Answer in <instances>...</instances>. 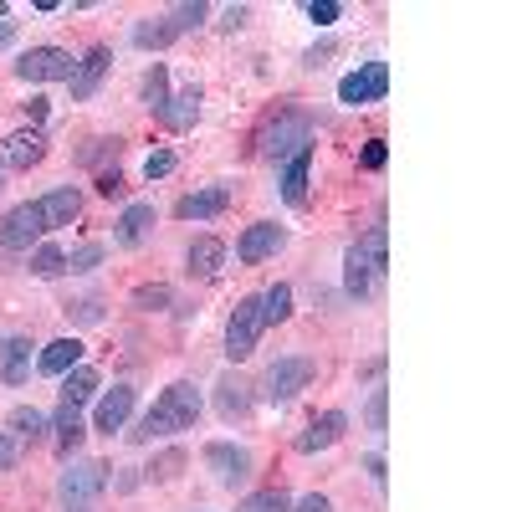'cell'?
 I'll return each mask as SVG.
<instances>
[{"instance_id": "cell-1", "label": "cell", "mask_w": 512, "mask_h": 512, "mask_svg": "<svg viewBox=\"0 0 512 512\" xmlns=\"http://www.w3.org/2000/svg\"><path fill=\"white\" fill-rule=\"evenodd\" d=\"M200 410H205V400H200V390L190 379H180V384H169V390L154 400V410L139 420V431H134V441H159V436H180V431H190V425L200 420Z\"/></svg>"}, {"instance_id": "cell-2", "label": "cell", "mask_w": 512, "mask_h": 512, "mask_svg": "<svg viewBox=\"0 0 512 512\" xmlns=\"http://www.w3.org/2000/svg\"><path fill=\"white\" fill-rule=\"evenodd\" d=\"M384 267H390V231L374 226L364 241H354L344 251V287H349V297H364L384 277Z\"/></svg>"}, {"instance_id": "cell-3", "label": "cell", "mask_w": 512, "mask_h": 512, "mask_svg": "<svg viewBox=\"0 0 512 512\" xmlns=\"http://www.w3.org/2000/svg\"><path fill=\"white\" fill-rule=\"evenodd\" d=\"M57 497H62V512H98L103 466L98 461H72L62 472V482H57Z\"/></svg>"}, {"instance_id": "cell-4", "label": "cell", "mask_w": 512, "mask_h": 512, "mask_svg": "<svg viewBox=\"0 0 512 512\" xmlns=\"http://www.w3.org/2000/svg\"><path fill=\"white\" fill-rule=\"evenodd\" d=\"M313 374H318V364L308 359V354H287V359H277L272 369H267V379H262V395L272 400V405H287V400H297L313 384Z\"/></svg>"}, {"instance_id": "cell-5", "label": "cell", "mask_w": 512, "mask_h": 512, "mask_svg": "<svg viewBox=\"0 0 512 512\" xmlns=\"http://www.w3.org/2000/svg\"><path fill=\"white\" fill-rule=\"evenodd\" d=\"M262 297H241L236 303V313H231V323H226V359L231 364H241V359H251L256 354V344H262Z\"/></svg>"}, {"instance_id": "cell-6", "label": "cell", "mask_w": 512, "mask_h": 512, "mask_svg": "<svg viewBox=\"0 0 512 512\" xmlns=\"http://www.w3.org/2000/svg\"><path fill=\"white\" fill-rule=\"evenodd\" d=\"M308 144H313V123L303 113H282L262 134V154L267 159H292V154H303Z\"/></svg>"}, {"instance_id": "cell-7", "label": "cell", "mask_w": 512, "mask_h": 512, "mask_svg": "<svg viewBox=\"0 0 512 512\" xmlns=\"http://www.w3.org/2000/svg\"><path fill=\"white\" fill-rule=\"evenodd\" d=\"M384 93H390V67L384 62H364L359 72H349L344 82H338V103H349V108H369Z\"/></svg>"}, {"instance_id": "cell-8", "label": "cell", "mask_w": 512, "mask_h": 512, "mask_svg": "<svg viewBox=\"0 0 512 512\" xmlns=\"http://www.w3.org/2000/svg\"><path fill=\"white\" fill-rule=\"evenodd\" d=\"M41 236H47V221H41V205L36 200L6 210V221H0V246H6V251H31Z\"/></svg>"}, {"instance_id": "cell-9", "label": "cell", "mask_w": 512, "mask_h": 512, "mask_svg": "<svg viewBox=\"0 0 512 512\" xmlns=\"http://www.w3.org/2000/svg\"><path fill=\"white\" fill-rule=\"evenodd\" d=\"M72 52L62 47H31L21 62H16V77L21 82H72Z\"/></svg>"}, {"instance_id": "cell-10", "label": "cell", "mask_w": 512, "mask_h": 512, "mask_svg": "<svg viewBox=\"0 0 512 512\" xmlns=\"http://www.w3.org/2000/svg\"><path fill=\"white\" fill-rule=\"evenodd\" d=\"M282 241H287V231H282V226L256 221V226H246V236L236 241V262H241V267L267 262V256H277V251H282Z\"/></svg>"}, {"instance_id": "cell-11", "label": "cell", "mask_w": 512, "mask_h": 512, "mask_svg": "<svg viewBox=\"0 0 512 512\" xmlns=\"http://www.w3.org/2000/svg\"><path fill=\"white\" fill-rule=\"evenodd\" d=\"M205 466L216 472L221 487H236L251 472V451L246 446H231V441H216V446H205Z\"/></svg>"}, {"instance_id": "cell-12", "label": "cell", "mask_w": 512, "mask_h": 512, "mask_svg": "<svg viewBox=\"0 0 512 512\" xmlns=\"http://www.w3.org/2000/svg\"><path fill=\"white\" fill-rule=\"evenodd\" d=\"M41 154H47V134L41 128H26V134H11L0 144V164L6 169H31V164H41Z\"/></svg>"}, {"instance_id": "cell-13", "label": "cell", "mask_w": 512, "mask_h": 512, "mask_svg": "<svg viewBox=\"0 0 512 512\" xmlns=\"http://www.w3.org/2000/svg\"><path fill=\"white\" fill-rule=\"evenodd\" d=\"M226 205H231V185H205V190H195L175 205V216L180 221H210V216H221Z\"/></svg>"}, {"instance_id": "cell-14", "label": "cell", "mask_w": 512, "mask_h": 512, "mask_svg": "<svg viewBox=\"0 0 512 512\" xmlns=\"http://www.w3.org/2000/svg\"><path fill=\"white\" fill-rule=\"evenodd\" d=\"M134 415V384H113V390L98 400V410H93V425L98 431H123V420Z\"/></svg>"}, {"instance_id": "cell-15", "label": "cell", "mask_w": 512, "mask_h": 512, "mask_svg": "<svg viewBox=\"0 0 512 512\" xmlns=\"http://www.w3.org/2000/svg\"><path fill=\"white\" fill-rule=\"evenodd\" d=\"M349 431V415L344 410H328V415H318L313 425H308V431L303 436H297V451H303V456H313V451H328L338 436H344Z\"/></svg>"}, {"instance_id": "cell-16", "label": "cell", "mask_w": 512, "mask_h": 512, "mask_svg": "<svg viewBox=\"0 0 512 512\" xmlns=\"http://www.w3.org/2000/svg\"><path fill=\"white\" fill-rule=\"evenodd\" d=\"M108 62H113V57H108V47H93L88 57H82V62L72 67V98H77V103H88V98L98 93V82H103Z\"/></svg>"}, {"instance_id": "cell-17", "label": "cell", "mask_w": 512, "mask_h": 512, "mask_svg": "<svg viewBox=\"0 0 512 512\" xmlns=\"http://www.w3.org/2000/svg\"><path fill=\"white\" fill-rule=\"evenodd\" d=\"M36 205H41V221H47V231L72 226V221L82 216V195H77L72 185H62V190H52V195H41Z\"/></svg>"}, {"instance_id": "cell-18", "label": "cell", "mask_w": 512, "mask_h": 512, "mask_svg": "<svg viewBox=\"0 0 512 512\" xmlns=\"http://www.w3.org/2000/svg\"><path fill=\"white\" fill-rule=\"evenodd\" d=\"M221 267H226V246L216 236H195V246H190V277L210 282Z\"/></svg>"}, {"instance_id": "cell-19", "label": "cell", "mask_w": 512, "mask_h": 512, "mask_svg": "<svg viewBox=\"0 0 512 512\" xmlns=\"http://www.w3.org/2000/svg\"><path fill=\"white\" fill-rule=\"evenodd\" d=\"M308 175H313V149L287 159V175H282V200L287 205H303L308 200Z\"/></svg>"}, {"instance_id": "cell-20", "label": "cell", "mask_w": 512, "mask_h": 512, "mask_svg": "<svg viewBox=\"0 0 512 512\" xmlns=\"http://www.w3.org/2000/svg\"><path fill=\"white\" fill-rule=\"evenodd\" d=\"M77 364H82V344H77V338H52V344L41 349V359H36L41 374H67Z\"/></svg>"}, {"instance_id": "cell-21", "label": "cell", "mask_w": 512, "mask_h": 512, "mask_svg": "<svg viewBox=\"0 0 512 512\" xmlns=\"http://www.w3.org/2000/svg\"><path fill=\"white\" fill-rule=\"evenodd\" d=\"M0 379L6 384H26L31 379V338H11L0 349Z\"/></svg>"}, {"instance_id": "cell-22", "label": "cell", "mask_w": 512, "mask_h": 512, "mask_svg": "<svg viewBox=\"0 0 512 512\" xmlns=\"http://www.w3.org/2000/svg\"><path fill=\"white\" fill-rule=\"evenodd\" d=\"M195 113H200V88H185V93H175L154 118L164 123V128H190L195 123Z\"/></svg>"}, {"instance_id": "cell-23", "label": "cell", "mask_w": 512, "mask_h": 512, "mask_svg": "<svg viewBox=\"0 0 512 512\" xmlns=\"http://www.w3.org/2000/svg\"><path fill=\"white\" fill-rule=\"evenodd\" d=\"M93 395H98V374H93L88 364H77V369L62 374V405H77V410H82Z\"/></svg>"}, {"instance_id": "cell-24", "label": "cell", "mask_w": 512, "mask_h": 512, "mask_svg": "<svg viewBox=\"0 0 512 512\" xmlns=\"http://www.w3.org/2000/svg\"><path fill=\"white\" fill-rule=\"evenodd\" d=\"M149 226H154V205H128L123 216H118V246H139L144 236H149Z\"/></svg>"}, {"instance_id": "cell-25", "label": "cell", "mask_w": 512, "mask_h": 512, "mask_svg": "<svg viewBox=\"0 0 512 512\" xmlns=\"http://www.w3.org/2000/svg\"><path fill=\"white\" fill-rule=\"evenodd\" d=\"M82 436H88V431H82V410H77V405H62V410H57V446L72 456V451L82 446Z\"/></svg>"}, {"instance_id": "cell-26", "label": "cell", "mask_w": 512, "mask_h": 512, "mask_svg": "<svg viewBox=\"0 0 512 512\" xmlns=\"http://www.w3.org/2000/svg\"><path fill=\"white\" fill-rule=\"evenodd\" d=\"M11 431H16L21 441H41V436H47V415H41L36 405H16V410H11Z\"/></svg>"}, {"instance_id": "cell-27", "label": "cell", "mask_w": 512, "mask_h": 512, "mask_svg": "<svg viewBox=\"0 0 512 512\" xmlns=\"http://www.w3.org/2000/svg\"><path fill=\"white\" fill-rule=\"evenodd\" d=\"M287 318H292V287L277 282L262 292V323H287Z\"/></svg>"}, {"instance_id": "cell-28", "label": "cell", "mask_w": 512, "mask_h": 512, "mask_svg": "<svg viewBox=\"0 0 512 512\" xmlns=\"http://www.w3.org/2000/svg\"><path fill=\"white\" fill-rule=\"evenodd\" d=\"M31 272L36 277H62L67 272V251L62 246H36L31 251Z\"/></svg>"}, {"instance_id": "cell-29", "label": "cell", "mask_w": 512, "mask_h": 512, "mask_svg": "<svg viewBox=\"0 0 512 512\" xmlns=\"http://www.w3.org/2000/svg\"><path fill=\"white\" fill-rule=\"evenodd\" d=\"M246 410H251L246 384H241V379H226V384H221V415L231 420V415H246Z\"/></svg>"}, {"instance_id": "cell-30", "label": "cell", "mask_w": 512, "mask_h": 512, "mask_svg": "<svg viewBox=\"0 0 512 512\" xmlns=\"http://www.w3.org/2000/svg\"><path fill=\"white\" fill-rule=\"evenodd\" d=\"M292 502H287V492L282 487H267V492H251L246 502H241V512H287Z\"/></svg>"}, {"instance_id": "cell-31", "label": "cell", "mask_w": 512, "mask_h": 512, "mask_svg": "<svg viewBox=\"0 0 512 512\" xmlns=\"http://www.w3.org/2000/svg\"><path fill=\"white\" fill-rule=\"evenodd\" d=\"M103 251H108L103 241H82L77 251H67V272H93L103 262Z\"/></svg>"}, {"instance_id": "cell-32", "label": "cell", "mask_w": 512, "mask_h": 512, "mask_svg": "<svg viewBox=\"0 0 512 512\" xmlns=\"http://www.w3.org/2000/svg\"><path fill=\"white\" fill-rule=\"evenodd\" d=\"M134 41H139V47H169V41H175V26H169V21H144V26H134Z\"/></svg>"}, {"instance_id": "cell-33", "label": "cell", "mask_w": 512, "mask_h": 512, "mask_svg": "<svg viewBox=\"0 0 512 512\" xmlns=\"http://www.w3.org/2000/svg\"><path fill=\"white\" fill-rule=\"evenodd\" d=\"M144 98H149V108H154V113L169 103V72H164V67H154V72L144 77Z\"/></svg>"}, {"instance_id": "cell-34", "label": "cell", "mask_w": 512, "mask_h": 512, "mask_svg": "<svg viewBox=\"0 0 512 512\" xmlns=\"http://www.w3.org/2000/svg\"><path fill=\"white\" fill-rule=\"evenodd\" d=\"M134 308H144V313H159V308H169V287H164V282H154V287H139V292H134Z\"/></svg>"}, {"instance_id": "cell-35", "label": "cell", "mask_w": 512, "mask_h": 512, "mask_svg": "<svg viewBox=\"0 0 512 512\" xmlns=\"http://www.w3.org/2000/svg\"><path fill=\"white\" fill-rule=\"evenodd\" d=\"M205 21V6H200V0H195V6H175V11H169V26H175V36L180 31H195Z\"/></svg>"}, {"instance_id": "cell-36", "label": "cell", "mask_w": 512, "mask_h": 512, "mask_svg": "<svg viewBox=\"0 0 512 512\" xmlns=\"http://www.w3.org/2000/svg\"><path fill=\"white\" fill-rule=\"evenodd\" d=\"M384 415H390V390L369 395V431H384Z\"/></svg>"}, {"instance_id": "cell-37", "label": "cell", "mask_w": 512, "mask_h": 512, "mask_svg": "<svg viewBox=\"0 0 512 512\" xmlns=\"http://www.w3.org/2000/svg\"><path fill=\"white\" fill-rule=\"evenodd\" d=\"M169 169H175V154H169V149H159V154L144 159V175H149V180H164Z\"/></svg>"}, {"instance_id": "cell-38", "label": "cell", "mask_w": 512, "mask_h": 512, "mask_svg": "<svg viewBox=\"0 0 512 512\" xmlns=\"http://www.w3.org/2000/svg\"><path fill=\"white\" fill-rule=\"evenodd\" d=\"M16 461H21V441L11 431H0V472H11Z\"/></svg>"}, {"instance_id": "cell-39", "label": "cell", "mask_w": 512, "mask_h": 512, "mask_svg": "<svg viewBox=\"0 0 512 512\" xmlns=\"http://www.w3.org/2000/svg\"><path fill=\"white\" fill-rule=\"evenodd\" d=\"M308 16H313L318 26H333V21H338V6H333V0H313V6H308Z\"/></svg>"}, {"instance_id": "cell-40", "label": "cell", "mask_w": 512, "mask_h": 512, "mask_svg": "<svg viewBox=\"0 0 512 512\" xmlns=\"http://www.w3.org/2000/svg\"><path fill=\"white\" fill-rule=\"evenodd\" d=\"M384 159H390L384 139H369V149H364V169H384Z\"/></svg>"}, {"instance_id": "cell-41", "label": "cell", "mask_w": 512, "mask_h": 512, "mask_svg": "<svg viewBox=\"0 0 512 512\" xmlns=\"http://www.w3.org/2000/svg\"><path fill=\"white\" fill-rule=\"evenodd\" d=\"M287 512H328V497H323V492H308L303 502H297V507H287Z\"/></svg>"}, {"instance_id": "cell-42", "label": "cell", "mask_w": 512, "mask_h": 512, "mask_svg": "<svg viewBox=\"0 0 512 512\" xmlns=\"http://www.w3.org/2000/svg\"><path fill=\"white\" fill-rule=\"evenodd\" d=\"M98 195H108V200H113V195H123V175H118V169L98 180Z\"/></svg>"}, {"instance_id": "cell-43", "label": "cell", "mask_w": 512, "mask_h": 512, "mask_svg": "<svg viewBox=\"0 0 512 512\" xmlns=\"http://www.w3.org/2000/svg\"><path fill=\"white\" fill-rule=\"evenodd\" d=\"M11 41H16V26H11V21H0V52H6Z\"/></svg>"}]
</instances>
